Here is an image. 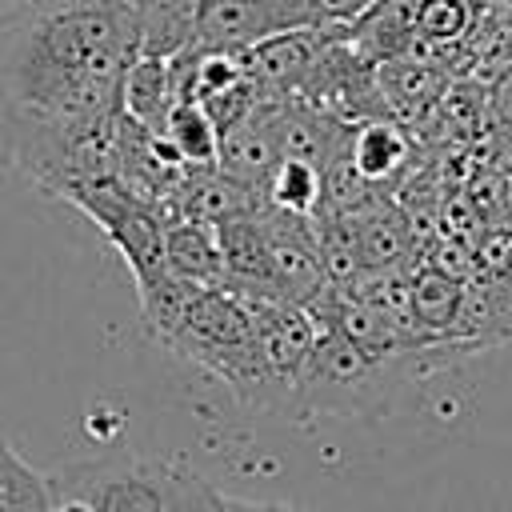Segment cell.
Masks as SVG:
<instances>
[{
	"label": "cell",
	"mask_w": 512,
	"mask_h": 512,
	"mask_svg": "<svg viewBox=\"0 0 512 512\" xmlns=\"http://www.w3.org/2000/svg\"><path fill=\"white\" fill-rule=\"evenodd\" d=\"M148 0H12L0 8V120L120 112Z\"/></svg>",
	"instance_id": "6da1fadb"
},
{
	"label": "cell",
	"mask_w": 512,
	"mask_h": 512,
	"mask_svg": "<svg viewBox=\"0 0 512 512\" xmlns=\"http://www.w3.org/2000/svg\"><path fill=\"white\" fill-rule=\"evenodd\" d=\"M52 500L76 496L96 512H220L224 492H216L204 476L168 464V460H136V456H104L76 460L48 476Z\"/></svg>",
	"instance_id": "7a4b0ae2"
},
{
	"label": "cell",
	"mask_w": 512,
	"mask_h": 512,
	"mask_svg": "<svg viewBox=\"0 0 512 512\" xmlns=\"http://www.w3.org/2000/svg\"><path fill=\"white\" fill-rule=\"evenodd\" d=\"M264 100H268V92L260 96V104L244 120H236L232 128L220 132V148H216V168L228 172L232 180L256 188V192L268 188V176L280 164V144L272 136Z\"/></svg>",
	"instance_id": "3957f363"
},
{
	"label": "cell",
	"mask_w": 512,
	"mask_h": 512,
	"mask_svg": "<svg viewBox=\"0 0 512 512\" xmlns=\"http://www.w3.org/2000/svg\"><path fill=\"white\" fill-rule=\"evenodd\" d=\"M164 264L196 284V288H220L224 284V252L216 240V224L176 216L164 224Z\"/></svg>",
	"instance_id": "277c9868"
},
{
	"label": "cell",
	"mask_w": 512,
	"mask_h": 512,
	"mask_svg": "<svg viewBox=\"0 0 512 512\" xmlns=\"http://www.w3.org/2000/svg\"><path fill=\"white\" fill-rule=\"evenodd\" d=\"M408 296H412V320L424 332V340L436 352H456L452 336H456V312H460V296L464 284L432 264L416 268L408 280Z\"/></svg>",
	"instance_id": "5b68a950"
},
{
	"label": "cell",
	"mask_w": 512,
	"mask_h": 512,
	"mask_svg": "<svg viewBox=\"0 0 512 512\" xmlns=\"http://www.w3.org/2000/svg\"><path fill=\"white\" fill-rule=\"evenodd\" d=\"M448 72L412 56H392L376 64V88L392 116H420L448 92Z\"/></svg>",
	"instance_id": "8992f818"
},
{
	"label": "cell",
	"mask_w": 512,
	"mask_h": 512,
	"mask_svg": "<svg viewBox=\"0 0 512 512\" xmlns=\"http://www.w3.org/2000/svg\"><path fill=\"white\" fill-rule=\"evenodd\" d=\"M348 220L356 228V244H360L364 268H404L408 264V256H412V224L396 204L376 196L372 204H364Z\"/></svg>",
	"instance_id": "52a82bcc"
},
{
	"label": "cell",
	"mask_w": 512,
	"mask_h": 512,
	"mask_svg": "<svg viewBox=\"0 0 512 512\" xmlns=\"http://www.w3.org/2000/svg\"><path fill=\"white\" fill-rule=\"evenodd\" d=\"M172 72L160 56H136L120 76V112L136 120L140 128L164 132V120L172 112Z\"/></svg>",
	"instance_id": "ba28073f"
},
{
	"label": "cell",
	"mask_w": 512,
	"mask_h": 512,
	"mask_svg": "<svg viewBox=\"0 0 512 512\" xmlns=\"http://www.w3.org/2000/svg\"><path fill=\"white\" fill-rule=\"evenodd\" d=\"M348 160L368 184H384L408 164V136L392 116L360 120L348 136Z\"/></svg>",
	"instance_id": "9c48e42d"
},
{
	"label": "cell",
	"mask_w": 512,
	"mask_h": 512,
	"mask_svg": "<svg viewBox=\"0 0 512 512\" xmlns=\"http://www.w3.org/2000/svg\"><path fill=\"white\" fill-rule=\"evenodd\" d=\"M268 204L296 212V216H316L324 204V172L312 160H296V156H280V164L268 176L264 188Z\"/></svg>",
	"instance_id": "30bf717a"
},
{
	"label": "cell",
	"mask_w": 512,
	"mask_h": 512,
	"mask_svg": "<svg viewBox=\"0 0 512 512\" xmlns=\"http://www.w3.org/2000/svg\"><path fill=\"white\" fill-rule=\"evenodd\" d=\"M164 136L172 140V148L184 156V164H216V148H220V128L208 116L204 104L196 100H176L168 120H164Z\"/></svg>",
	"instance_id": "8fae6325"
},
{
	"label": "cell",
	"mask_w": 512,
	"mask_h": 512,
	"mask_svg": "<svg viewBox=\"0 0 512 512\" xmlns=\"http://www.w3.org/2000/svg\"><path fill=\"white\" fill-rule=\"evenodd\" d=\"M0 512H52L48 476L36 472L8 440H0Z\"/></svg>",
	"instance_id": "7c38bea8"
},
{
	"label": "cell",
	"mask_w": 512,
	"mask_h": 512,
	"mask_svg": "<svg viewBox=\"0 0 512 512\" xmlns=\"http://www.w3.org/2000/svg\"><path fill=\"white\" fill-rule=\"evenodd\" d=\"M476 16H480L476 0H412V20L420 40L456 44L472 32Z\"/></svg>",
	"instance_id": "4fadbf2b"
},
{
	"label": "cell",
	"mask_w": 512,
	"mask_h": 512,
	"mask_svg": "<svg viewBox=\"0 0 512 512\" xmlns=\"http://www.w3.org/2000/svg\"><path fill=\"white\" fill-rule=\"evenodd\" d=\"M488 112H492V120L512 124V56L500 60V68H496V76H492V88H488Z\"/></svg>",
	"instance_id": "5bb4252c"
},
{
	"label": "cell",
	"mask_w": 512,
	"mask_h": 512,
	"mask_svg": "<svg viewBox=\"0 0 512 512\" xmlns=\"http://www.w3.org/2000/svg\"><path fill=\"white\" fill-rule=\"evenodd\" d=\"M220 508L224 512H304V508H288V504H252V500H236V496H224Z\"/></svg>",
	"instance_id": "9a60e30c"
},
{
	"label": "cell",
	"mask_w": 512,
	"mask_h": 512,
	"mask_svg": "<svg viewBox=\"0 0 512 512\" xmlns=\"http://www.w3.org/2000/svg\"><path fill=\"white\" fill-rule=\"evenodd\" d=\"M52 512H96L88 500H76V496H56L52 500Z\"/></svg>",
	"instance_id": "2e32d148"
},
{
	"label": "cell",
	"mask_w": 512,
	"mask_h": 512,
	"mask_svg": "<svg viewBox=\"0 0 512 512\" xmlns=\"http://www.w3.org/2000/svg\"><path fill=\"white\" fill-rule=\"evenodd\" d=\"M476 8L488 16H512V0H476Z\"/></svg>",
	"instance_id": "e0dca14e"
},
{
	"label": "cell",
	"mask_w": 512,
	"mask_h": 512,
	"mask_svg": "<svg viewBox=\"0 0 512 512\" xmlns=\"http://www.w3.org/2000/svg\"><path fill=\"white\" fill-rule=\"evenodd\" d=\"M364 4H372V0H364Z\"/></svg>",
	"instance_id": "ac0fdd59"
},
{
	"label": "cell",
	"mask_w": 512,
	"mask_h": 512,
	"mask_svg": "<svg viewBox=\"0 0 512 512\" xmlns=\"http://www.w3.org/2000/svg\"><path fill=\"white\" fill-rule=\"evenodd\" d=\"M220 512H224V508H220Z\"/></svg>",
	"instance_id": "d6986e66"
}]
</instances>
